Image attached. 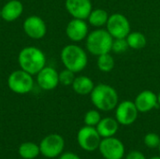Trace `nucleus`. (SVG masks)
I'll list each match as a JSON object with an SVG mask.
<instances>
[{"mask_svg":"<svg viewBox=\"0 0 160 159\" xmlns=\"http://www.w3.org/2000/svg\"><path fill=\"white\" fill-rule=\"evenodd\" d=\"M92 104L97 110L101 112H110L118 105V93L111 85L107 83H98L95 85L90 94Z\"/></svg>","mask_w":160,"mask_h":159,"instance_id":"nucleus-1","label":"nucleus"},{"mask_svg":"<svg viewBox=\"0 0 160 159\" xmlns=\"http://www.w3.org/2000/svg\"><path fill=\"white\" fill-rule=\"evenodd\" d=\"M18 63L21 69L31 75H37L46 66V56L40 49L29 46L19 52Z\"/></svg>","mask_w":160,"mask_h":159,"instance_id":"nucleus-2","label":"nucleus"},{"mask_svg":"<svg viewBox=\"0 0 160 159\" xmlns=\"http://www.w3.org/2000/svg\"><path fill=\"white\" fill-rule=\"evenodd\" d=\"M61 61L65 67L74 73L82 71L88 64V56L86 52L76 44H68L65 46L60 53Z\"/></svg>","mask_w":160,"mask_h":159,"instance_id":"nucleus-3","label":"nucleus"},{"mask_svg":"<svg viewBox=\"0 0 160 159\" xmlns=\"http://www.w3.org/2000/svg\"><path fill=\"white\" fill-rule=\"evenodd\" d=\"M112 41L113 37L107 29L97 28L88 34L85 38V47L89 53L98 57L112 52Z\"/></svg>","mask_w":160,"mask_h":159,"instance_id":"nucleus-4","label":"nucleus"},{"mask_svg":"<svg viewBox=\"0 0 160 159\" xmlns=\"http://www.w3.org/2000/svg\"><path fill=\"white\" fill-rule=\"evenodd\" d=\"M8 86L15 94H28L34 87L33 75L22 69L15 70L11 72L8 78Z\"/></svg>","mask_w":160,"mask_h":159,"instance_id":"nucleus-5","label":"nucleus"},{"mask_svg":"<svg viewBox=\"0 0 160 159\" xmlns=\"http://www.w3.org/2000/svg\"><path fill=\"white\" fill-rule=\"evenodd\" d=\"M106 29L113 38H126L131 32L128 19L122 13H113L109 16Z\"/></svg>","mask_w":160,"mask_h":159,"instance_id":"nucleus-6","label":"nucleus"},{"mask_svg":"<svg viewBox=\"0 0 160 159\" xmlns=\"http://www.w3.org/2000/svg\"><path fill=\"white\" fill-rule=\"evenodd\" d=\"M65 141L59 134H50L46 136L39 143L40 154L48 158L59 157L64 150Z\"/></svg>","mask_w":160,"mask_h":159,"instance_id":"nucleus-7","label":"nucleus"},{"mask_svg":"<svg viewBox=\"0 0 160 159\" xmlns=\"http://www.w3.org/2000/svg\"><path fill=\"white\" fill-rule=\"evenodd\" d=\"M77 141L82 149L87 152H93L98 148L101 137L95 127L85 126L79 130Z\"/></svg>","mask_w":160,"mask_h":159,"instance_id":"nucleus-8","label":"nucleus"},{"mask_svg":"<svg viewBox=\"0 0 160 159\" xmlns=\"http://www.w3.org/2000/svg\"><path fill=\"white\" fill-rule=\"evenodd\" d=\"M98 149L105 159H122L125 155V146L123 142L114 137L103 138Z\"/></svg>","mask_w":160,"mask_h":159,"instance_id":"nucleus-9","label":"nucleus"},{"mask_svg":"<svg viewBox=\"0 0 160 159\" xmlns=\"http://www.w3.org/2000/svg\"><path fill=\"white\" fill-rule=\"evenodd\" d=\"M139 111L134 101L125 100L119 103L115 108V119L119 125H132L138 118Z\"/></svg>","mask_w":160,"mask_h":159,"instance_id":"nucleus-10","label":"nucleus"},{"mask_svg":"<svg viewBox=\"0 0 160 159\" xmlns=\"http://www.w3.org/2000/svg\"><path fill=\"white\" fill-rule=\"evenodd\" d=\"M22 28L24 33L33 39H40L47 33V26L44 20L37 15L27 17L22 23Z\"/></svg>","mask_w":160,"mask_h":159,"instance_id":"nucleus-11","label":"nucleus"},{"mask_svg":"<svg viewBox=\"0 0 160 159\" xmlns=\"http://www.w3.org/2000/svg\"><path fill=\"white\" fill-rule=\"evenodd\" d=\"M89 34V27L85 20L73 18L68 22L66 27L67 37L73 42L82 41Z\"/></svg>","mask_w":160,"mask_h":159,"instance_id":"nucleus-12","label":"nucleus"},{"mask_svg":"<svg viewBox=\"0 0 160 159\" xmlns=\"http://www.w3.org/2000/svg\"><path fill=\"white\" fill-rule=\"evenodd\" d=\"M65 7L72 18L87 20L93 9L91 0H66Z\"/></svg>","mask_w":160,"mask_h":159,"instance_id":"nucleus-13","label":"nucleus"},{"mask_svg":"<svg viewBox=\"0 0 160 159\" xmlns=\"http://www.w3.org/2000/svg\"><path fill=\"white\" fill-rule=\"evenodd\" d=\"M37 82L41 89L45 91L53 90L59 84V73L55 68L45 66L37 74Z\"/></svg>","mask_w":160,"mask_h":159,"instance_id":"nucleus-14","label":"nucleus"},{"mask_svg":"<svg viewBox=\"0 0 160 159\" xmlns=\"http://www.w3.org/2000/svg\"><path fill=\"white\" fill-rule=\"evenodd\" d=\"M134 103L139 111V112H148L159 105L158 103V97L151 90L142 91L135 98Z\"/></svg>","mask_w":160,"mask_h":159,"instance_id":"nucleus-15","label":"nucleus"},{"mask_svg":"<svg viewBox=\"0 0 160 159\" xmlns=\"http://www.w3.org/2000/svg\"><path fill=\"white\" fill-rule=\"evenodd\" d=\"M23 6L19 0H8L0 11V16L5 22H13L22 14Z\"/></svg>","mask_w":160,"mask_h":159,"instance_id":"nucleus-16","label":"nucleus"},{"mask_svg":"<svg viewBox=\"0 0 160 159\" xmlns=\"http://www.w3.org/2000/svg\"><path fill=\"white\" fill-rule=\"evenodd\" d=\"M98 134L101 138H110L113 137L119 128V123L115 118L105 117L101 118L99 123L96 127Z\"/></svg>","mask_w":160,"mask_h":159,"instance_id":"nucleus-17","label":"nucleus"},{"mask_svg":"<svg viewBox=\"0 0 160 159\" xmlns=\"http://www.w3.org/2000/svg\"><path fill=\"white\" fill-rule=\"evenodd\" d=\"M71 86L76 94L81 96H86L91 94L95 87V83L91 78L82 75L75 78Z\"/></svg>","mask_w":160,"mask_h":159,"instance_id":"nucleus-18","label":"nucleus"},{"mask_svg":"<svg viewBox=\"0 0 160 159\" xmlns=\"http://www.w3.org/2000/svg\"><path fill=\"white\" fill-rule=\"evenodd\" d=\"M109 16L108 11L104 8H93L87 18V21L90 25L96 28H101L106 25Z\"/></svg>","mask_w":160,"mask_h":159,"instance_id":"nucleus-19","label":"nucleus"},{"mask_svg":"<svg viewBox=\"0 0 160 159\" xmlns=\"http://www.w3.org/2000/svg\"><path fill=\"white\" fill-rule=\"evenodd\" d=\"M128 47L133 50H141L143 49L146 46L147 39L143 33L139 31H133L130 32L128 37H126Z\"/></svg>","mask_w":160,"mask_h":159,"instance_id":"nucleus-20","label":"nucleus"},{"mask_svg":"<svg viewBox=\"0 0 160 159\" xmlns=\"http://www.w3.org/2000/svg\"><path fill=\"white\" fill-rule=\"evenodd\" d=\"M18 153L23 159H34L40 154L39 145L34 142H23L20 145Z\"/></svg>","mask_w":160,"mask_h":159,"instance_id":"nucleus-21","label":"nucleus"},{"mask_svg":"<svg viewBox=\"0 0 160 159\" xmlns=\"http://www.w3.org/2000/svg\"><path fill=\"white\" fill-rule=\"evenodd\" d=\"M114 66H115L114 58L110 52L98 56L97 67L101 72H104V73L111 72L114 68Z\"/></svg>","mask_w":160,"mask_h":159,"instance_id":"nucleus-22","label":"nucleus"},{"mask_svg":"<svg viewBox=\"0 0 160 159\" xmlns=\"http://www.w3.org/2000/svg\"><path fill=\"white\" fill-rule=\"evenodd\" d=\"M101 120L100 112L98 110H90L84 114V124L89 127H97V125Z\"/></svg>","mask_w":160,"mask_h":159,"instance_id":"nucleus-23","label":"nucleus"},{"mask_svg":"<svg viewBox=\"0 0 160 159\" xmlns=\"http://www.w3.org/2000/svg\"><path fill=\"white\" fill-rule=\"evenodd\" d=\"M76 76L75 73L68 68H65L59 73V83L64 86H70L72 85Z\"/></svg>","mask_w":160,"mask_h":159,"instance_id":"nucleus-24","label":"nucleus"},{"mask_svg":"<svg viewBox=\"0 0 160 159\" xmlns=\"http://www.w3.org/2000/svg\"><path fill=\"white\" fill-rule=\"evenodd\" d=\"M128 44L126 38H113L112 41V52L120 54L123 53L125 52H127V50L128 49Z\"/></svg>","mask_w":160,"mask_h":159,"instance_id":"nucleus-25","label":"nucleus"},{"mask_svg":"<svg viewBox=\"0 0 160 159\" xmlns=\"http://www.w3.org/2000/svg\"><path fill=\"white\" fill-rule=\"evenodd\" d=\"M144 143L151 149L157 148L160 144V137L156 133H148L144 137Z\"/></svg>","mask_w":160,"mask_h":159,"instance_id":"nucleus-26","label":"nucleus"},{"mask_svg":"<svg viewBox=\"0 0 160 159\" xmlns=\"http://www.w3.org/2000/svg\"><path fill=\"white\" fill-rule=\"evenodd\" d=\"M126 159H146L144 157V155L139 151H132L130 153H128V155L127 156Z\"/></svg>","mask_w":160,"mask_h":159,"instance_id":"nucleus-27","label":"nucleus"},{"mask_svg":"<svg viewBox=\"0 0 160 159\" xmlns=\"http://www.w3.org/2000/svg\"><path fill=\"white\" fill-rule=\"evenodd\" d=\"M59 159H81V157H78V156H77L76 154H74V153L68 152V153L61 154Z\"/></svg>","mask_w":160,"mask_h":159,"instance_id":"nucleus-28","label":"nucleus"},{"mask_svg":"<svg viewBox=\"0 0 160 159\" xmlns=\"http://www.w3.org/2000/svg\"><path fill=\"white\" fill-rule=\"evenodd\" d=\"M157 97H158V105L160 106V92L157 95Z\"/></svg>","mask_w":160,"mask_h":159,"instance_id":"nucleus-29","label":"nucleus"},{"mask_svg":"<svg viewBox=\"0 0 160 159\" xmlns=\"http://www.w3.org/2000/svg\"><path fill=\"white\" fill-rule=\"evenodd\" d=\"M150 159H160V157H152Z\"/></svg>","mask_w":160,"mask_h":159,"instance_id":"nucleus-30","label":"nucleus"},{"mask_svg":"<svg viewBox=\"0 0 160 159\" xmlns=\"http://www.w3.org/2000/svg\"><path fill=\"white\" fill-rule=\"evenodd\" d=\"M158 150H159V153H160V144H159V146H158Z\"/></svg>","mask_w":160,"mask_h":159,"instance_id":"nucleus-31","label":"nucleus"},{"mask_svg":"<svg viewBox=\"0 0 160 159\" xmlns=\"http://www.w3.org/2000/svg\"><path fill=\"white\" fill-rule=\"evenodd\" d=\"M104 159H105V158H104Z\"/></svg>","mask_w":160,"mask_h":159,"instance_id":"nucleus-32","label":"nucleus"}]
</instances>
